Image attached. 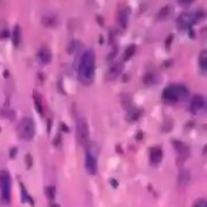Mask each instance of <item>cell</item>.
I'll use <instances>...</instances> for the list:
<instances>
[{
	"instance_id": "cell-3",
	"label": "cell",
	"mask_w": 207,
	"mask_h": 207,
	"mask_svg": "<svg viewBox=\"0 0 207 207\" xmlns=\"http://www.w3.org/2000/svg\"><path fill=\"white\" fill-rule=\"evenodd\" d=\"M11 176L6 170L0 172V194H1V202L4 205H9L11 200Z\"/></svg>"
},
{
	"instance_id": "cell-14",
	"label": "cell",
	"mask_w": 207,
	"mask_h": 207,
	"mask_svg": "<svg viewBox=\"0 0 207 207\" xmlns=\"http://www.w3.org/2000/svg\"><path fill=\"white\" fill-rule=\"evenodd\" d=\"M177 182H178V185H180V187L188 185V183L190 182V172L188 170H180L178 173V177H177Z\"/></svg>"
},
{
	"instance_id": "cell-19",
	"label": "cell",
	"mask_w": 207,
	"mask_h": 207,
	"mask_svg": "<svg viewBox=\"0 0 207 207\" xmlns=\"http://www.w3.org/2000/svg\"><path fill=\"white\" fill-rule=\"evenodd\" d=\"M136 52V45H130L126 49V51H125V54H124V60L127 61V60H130Z\"/></svg>"
},
{
	"instance_id": "cell-12",
	"label": "cell",
	"mask_w": 207,
	"mask_h": 207,
	"mask_svg": "<svg viewBox=\"0 0 207 207\" xmlns=\"http://www.w3.org/2000/svg\"><path fill=\"white\" fill-rule=\"evenodd\" d=\"M122 68H124V64L122 63H115L113 67H110V69L107 73V78L108 79H116L117 76L121 74L122 72Z\"/></svg>"
},
{
	"instance_id": "cell-22",
	"label": "cell",
	"mask_w": 207,
	"mask_h": 207,
	"mask_svg": "<svg viewBox=\"0 0 207 207\" xmlns=\"http://www.w3.org/2000/svg\"><path fill=\"white\" fill-rule=\"evenodd\" d=\"M46 193H47V196L50 199H54V188H47V190H46Z\"/></svg>"
},
{
	"instance_id": "cell-18",
	"label": "cell",
	"mask_w": 207,
	"mask_h": 207,
	"mask_svg": "<svg viewBox=\"0 0 207 207\" xmlns=\"http://www.w3.org/2000/svg\"><path fill=\"white\" fill-rule=\"evenodd\" d=\"M43 24L46 26V27H54L57 24V19L52 16H44L43 19H41Z\"/></svg>"
},
{
	"instance_id": "cell-20",
	"label": "cell",
	"mask_w": 207,
	"mask_h": 207,
	"mask_svg": "<svg viewBox=\"0 0 207 207\" xmlns=\"http://www.w3.org/2000/svg\"><path fill=\"white\" fill-rule=\"evenodd\" d=\"M34 102H35V106H36V109H38V111H39V114H44V109H43V102L40 101V99L38 98V97H34Z\"/></svg>"
},
{
	"instance_id": "cell-5",
	"label": "cell",
	"mask_w": 207,
	"mask_h": 207,
	"mask_svg": "<svg viewBox=\"0 0 207 207\" xmlns=\"http://www.w3.org/2000/svg\"><path fill=\"white\" fill-rule=\"evenodd\" d=\"M76 136H78V141L79 143L82 145H86L89 143L90 139V131H89V125L87 121L81 117L78 121V126H76Z\"/></svg>"
},
{
	"instance_id": "cell-9",
	"label": "cell",
	"mask_w": 207,
	"mask_h": 207,
	"mask_svg": "<svg viewBox=\"0 0 207 207\" xmlns=\"http://www.w3.org/2000/svg\"><path fill=\"white\" fill-rule=\"evenodd\" d=\"M128 17H130V10L127 8H124L119 11L117 13V22H119V26L122 28V29H126L127 24H128Z\"/></svg>"
},
{
	"instance_id": "cell-2",
	"label": "cell",
	"mask_w": 207,
	"mask_h": 207,
	"mask_svg": "<svg viewBox=\"0 0 207 207\" xmlns=\"http://www.w3.org/2000/svg\"><path fill=\"white\" fill-rule=\"evenodd\" d=\"M188 91L184 86L182 85H170L167 87H165V90L162 91V99L166 102H178L180 99H183L187 96Z\"/></svg>"
},
{
	"instance_id": "cell-6",
	"label": "cell",
	"mask_w": 207,
	"mask_h": 207,
	"mask_svg": "<svg viewBox=\"0 0 207 207\" xmlns=\"http://www.w3.org/2000/svg\"><path fill=\"white\" fill-rule=\"evenodd\" d=\"M196 22V18L194 13H190V12H183L180 13L178 19H177V26L182 30H189L191 29L193 24H195Z\"/></svg>"
},
{
	"instance_id": "cell-23",
	"label": "cell",
	"mask_w": 207,
	"mask_h": 207,
	"mask_svg": "<svg viewBox=\"0 0 207 207\" xmlns=\"http://www.w3.org/2000/svg\"><path fill=\"white\" fill-rule=\"evenodd\" d=\"M9 36V30H1V33H0V38L1 39H4V38H8Z\"/></svg>"
},
{
	"instance_id": "cell-21",
	"label": "cell",
	"mask_w": 207,
	"mask_h": 207,
	"mask_svg": "<svg viewBox=\"0 0 207 207\" xmlns=\"http://www.w3.org/2000/svg\"><path fill=\"white\" fill-rule=\"evenodd\" d=\"M193 207H207V201L205 199H198V200L194 202Z\"/></svg>"
},
{
	"instance_id": "cell-4",
	"label": "cell",
	"mask_w": 207,
	"mask_h": 207,
	"mask_svg": "<svg viewBox=\"0 0 207 207\" xmlns=\"http://www.w3.org/2000/svg\"><path fill=\"white\" fill-rule=\"evenodd\" d=\"M35 135V125L30 117H23L18 124V136L21 139L32 141Z\"/></svg>"
},
{
	"instance_id": "cell-1",
	"label": "cell",
	"mask_w": 207,
	"mask_h": 207,
	"mask_svg": "<svg viewBox=\"0 0 207 207\" xmlns=\"http://www.w3.org/2000/svg\"><path fill=\"white\" fill-rule=\"evenodd\" d=\"M96 70V56L92 50L85 51L79 62V78L82 82L90 84L95 78Z\"/></svg>"
},
{
	"instance_id": "cell-15",
	"label": "cell",
	"mask_w": 207,
	"mask_h": 207,
	"mask_svg": "<svg viewBox=\"0 0 207 207\" xmlns=\"http://www.w3.org/2000/svg\"><path fill=\"white\" fill-rule=\"evenodd\" d=\"M199 67L202 73H206L207 70V51L202 50L199 56Z\"/></svg>"
},
{
	"instance_id": "cell-16",
	"label": "cell",
	"mask_w": 207,
	"mask_h": 207,
	"mask_svg": "<svg viewBox=\"0 0 207 207\" xmlns=\"http://www.w3.org/2000/svg\"><path fill=\"white\" fill-rule=\"evenodd\" d=\"M21 28L19 26H16V27L13 28V32H12V43H13V45L17 47L19 45V43H21Z\"/></svg>"
},
{
	"instance_id": "cell-10",
	"label": "cell",
	"mask_w": 207,
	"mask_h": 207,
	"mask_svg": "<svg viewBox=\"0 0 207 207\" xmlns=\"http://www.w3.org/2000/svg\"><path fill=\"white\" fill-rule=\"evenodd\" d=\"M162 159V150L159 147H153L149 152V160L153 165H159Z\"/></svg>"
},
{
	"instance_id": "cell-13",
	"label": "cell",
	"mask_w": 207,
	"mask_h": 207,
	"mask_svg": "<svg viewBox=\"0 0 207 207\" xmlns=\"http://www.w3.org/2000/svg\"><path fill=\"white\" fill-rule=\"evenodd\" d=\"M173 144H174V149L177 150V153L179 154L180 158L185 159V158L189 156V148H188L185 144L179 142V141H174Z\"/></svg>"
},
{
	"instance_id": "cell-11",
	"label": "cell",
	"mask_w": 207,
	"mask_h": 207,
	"mask_svg": "<svg viewBox=\"0 0 207 207\" xmlns=\"http://www.w3.org/2000/svg\"><path fill=\"white\" fill-rule=\"evenodd\" d=\"M38 58H39V61H40L41 63H44V64L50 63V62H51V58H52V54H51L50 49H47V47H41V49L39 50V52H38Z\"/></svg>"
},
{
	"instance_id": "cell-25",
	"label": "cell",
	"mask_w": 207,
	"mask_h": 207,
	"mask_svg": "<svg viewBox=\"0 0 207 207\" xmlns=\"http://www.w3.org/2000/svg\"><path fill=\"white\" fill-rule=\"evenodd\" d=\"M97 21H98V24H101V26H103L104 23H103V18L99 17V16H97Z\"/></svg>"
},
{
	"instance_id": "cell-7",
	"label": "cell",
	"mask_w": 207,
	"mask_h": 207,
	"mask_svg": "<svg viewBox=\"0 0 207 207\" xmlns=\"http://www.w3.org/2000/svg\"><path fill=\"white\" fill-rule=\"evenodd\" d=\"M85 167H86V171L90 174H96L97 173V158H96V155L92 152L91 148H89L87 152H86Z\"/></svg>"
},
{
	"instance_id": "cell-24",
	"label": "cell",
	"mask_w": 207,
	"mask_h": 207,
	"mask_svg": "<svg viewBox=\"0 0 207 207\" xmlns=\"http://www.w3.org/2000/svg\"><path fill=\"white\" fill-rule=\"evenodd\" d=\"M194 0H179L180 4H183V5H189V4H191Z\"/></svg>"
},
{
	"instance_id": "cell-8",
	"label": "cell",
	"mask_w": 207,
	"mask_h": 207,
	"mask_svg": "<svg viewBox=\"0 0 207 207\" xmlns=\"http://www.w3.org/2000/svg\"><path fill=\"white\" fill-rule=\"evenodd\" d=\"M205 104H206V102H205V97L204 96H201V95L194 96V98L191 99V103H190L191 111L195 113V114H198L201 110L205 109Z\"/></svg>"
},
{
	"instance_id": "cell-17",
	"label": "cell",
	"mask_w": 207,
	"mask_h": 207,
	"mask_svg": "<svg viewBox=\"0 0 207 207\" xmlns=\"http://www.w3.org/2000/svg\"><path fill=\"white\" fill-rule=\"evenodd\" d=\"M171 11H172L171 6H168V5L163 6V8H162L160 11H159V15H158L159 19H166V18H167L168 16H170V15H171Z\"/></svg>"
}]
</instances>
